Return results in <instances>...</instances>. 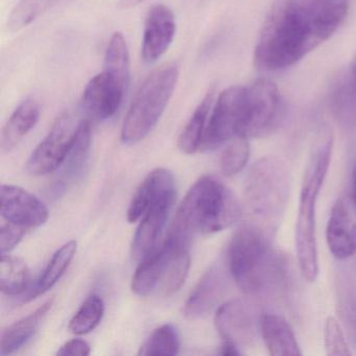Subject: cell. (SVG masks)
<instances>
[{
	"mask_svg": "<svg viewBox=\"0 0 356 356\" xmlns=\"http://www.w3.org/2000/svg\"><path fill=\"white\" fill-rule=\"evenodd\" d=\"M323 42L306 3L276 0L264 20L254 59L264 70H284Z\"/></svg>",
	"mask_w": 356,
	"mask_h": 356,
	"instance_id": "6da1fadb",
	"label": "cell"
},
{
	"mask_svg": "<svg viewBox=\"0 0 356 356\" xmlns=\"http://www.w3.org/2000/svg\"><path fill=\"white\" fill-rule=\"evenodd\" d=\"M241 216V203L232 191L216 177L204 176L183 199L168 236L191 245L195 235L220 232Z\"/></svg>",
	"mask_w": 356,
	"mask_h": 356,
	"instance_id": "7a4b0ae2",
	"label": "cell"
},
{
	"mask_svg": "<svg viewBox=\"0 0 356 356\" xmlns=\"http://www.w3.org/2000/svg\"><path fill=\"white\" fill-rule=\"evenodd\" d=\"M286 264L284 257L273 249L262 227H241L229 243V272L239 289L248 295L268 293L284 284Z\"/></svg>",
	"mask_w": 356,
	"mask_h": 356,
	"instance_id": "3957f363",
	"label": "cell"
},
{
	"mask_svg": "<svg viewBox=\"0 0 356 356\" xmlns=\"http://www.w3.org/2000/svg\"><path fill=\"white\" fill-rule=\"evenodd\" d=\"M331 155L332 140L327 137L314 147L302 181L296 224V249L300 270L308 282H314L318 275L316 203L330 166Z\"/></svg>",
	"mask_w": 356,
	"mask_h": 356,
	"instance_id": "277c9868",
	"label": "cell"
},
{
	"mask_svg": "<svg viewBox=\"0 0 356 356\" xmlns=\"http://www.w3.org/2000/svg\"><path fill=\"white\" fill-rule=\"evenodd\" d=\"M289 195V172L281 160L264 157L252 165L245 179V202L260 227L273 228L278 224Z\"/></svg>",
	"mask_w": 356,
	"mask_h": 356,
	"instance_id": "5b68a950",
	"label": "cell"
},
{
	"mask_svg": "<svg viewBox=\"0 0 356 356\" xmlns=\"http://www.w3.org/2000/svg\"><path fill=\"white\" fill-rule=\"evenodd\" d=\"M179 72L168 64L154 70L137 91L122 130L124 143L134 145L145 139L161 118L176 88Z\"/></svg>",
	"mask_w": 356,
	"mask_h": 356,
	"instance_id": "8992f818",
	"label": "cell"
},
{
	"mask_svg": "<svg viewBox=\"0 0 356 356\" xmlns=\"http://www.w3.org/2000/svg\"><path fill=\"white\" fill-rule=\"evenodd\" d=\"M247 87L232 86L220 93L212 108L201 149H212L241 136L245 113Z\"/></svg>",
	"mask_w": 356,
	"mask_h": 356,
	"instance_id": "52a82bcc",
	"label": "cell"
},
{
	"mask_svg": "<svg viewBox=\"0 0 356 356\" xmlns=\"http://www.w3.org/2000/svg\"><path fill=\"white\" fill-rule=\"evenodd\" d=\"M280 95L273 81L258 79L247 87L241 137L253 138L272 131L280 115Z\"/></svg>",
	"mask_w": 356,
	"mask_h": 356,
	"instance_id": "ba28073f",
	"label": "cell"
},
{
	"mask_svg": "<svg viewBox=\"0 0 356 356\" xmlns=\"http://www.w3.org/2000/svg\"><path fill=\"white\" fill-rule=\"evenodd\" d=\"M214 322L224 341L238 348L253 343L260 332V318L245 300H230L222 304L216 312Z\"/></svg>",
	"mask_w": 356,
	"mask_h": 356,
	"instance_id": "9c48e42d",
	"label": "cell"
},
{
	"mask_svg": "<svg viewBox=\"0 0 356 356\" xmlns=\"http://www.w3.org/2000/svg\"><path fill=\"white\" fill-rule=\"evenodd\" d=\"M76 130L67 114L59 116L44 140L33 152L26 163V170L32 176H45L57 170L63 164Z\"/></svg>",
	"mask_w": 356,
	"mask_h": 356,
	"instance_id": "30bf717a",
	"label": "cell"
},
{
	"mask_svg": "<svg viewBox=\"0 0 356 356\" xmlns=\"http://www.w3.org/2000/svg\"><path fill=\"white\" fill-rule=\"evenodd\" d=\"M326 241L331 254L347 259L356 252V203L350 195H341L331 209L326 228Z\"/></svg>",
	"mask_w": 356,
	"mask_h": 356,
	"instance_id": "8fae6325",
	"label": "cell"
},
{
	"mask_svg": "<svg viewBox=\"0 0 356 356\" xmlns=\"http://www.w3.org/2000/svg\"><path fill=\"white\" fill-rule=\"evenodd\" d=\"M0 201L1 216L12 224L26 229L38 228L49 220L45 204L22 187L3 185Z\"/></svg>",
	"mask_w": 356,
	"mask_h": 356,
	"instance_id": "7c38bea8",
	"label": "cell"
},
{
	"mask_svg": "<svg viewBox=\"0 0 356 356\" xmlns=\"http://www.w3.org/2000/svg\"><path fill=\"white\" fill-rule=\"evenodd\" d=\"M176 34V20L170 8L155 5L145 17L141 57L147 64L155 63L172 44Z\"/></svg>",
	"mask_w": 356,
	"mask_h": 356,
	"instance_id": "4fadbf2b",
	"label": "cell"
},
{
	"mask_svg": "<svg viewBox=\"0 0 356 356\" xmlns=\"http://www.w3.org/2000/svg\"><path fill=\"white\" fill-rule=\"evenodd\" d=\"M229 268L220 264L210 268L197 283L185 304V316L189 320L203 318L218 306L229 287Z\"/></svg>",
	"mask_w": 356,
	"mask_h": 356,
	"instance_id": "5bb4252c",
	"label": "cell"
},
{
	"mask_svg": "<svg viewBox=\"0 0 356 356\" xmlns=\"http://www.w3.org/2000/svg\"><path fill=\"white\" fill-rule=\"evenodd\" d=\"M126 91L113 76L104 72L87 84L83 95V105L93 118L108 120L120 109Z\"/></svg>",
	"mask_w": 356,
	"mask_h": 356,
	"instance_id": "9a60e30c",
	"label": "cell"
},
{
	"mask_svg": "<svg viewBox=\"0 0 356 356\" xmlns=\"http://www.w3.org/2000/svg\"><path fill=\"white\" fill-rule=\"evenodd\" d=\"M176 197L175 179L165 168H157L147 175L133 195L128 209L129 222L141 220L149 208L168 197Z\"/></svg>",
	"mask_w": 356,
	"mask_h": 356,
	"instance_id": "2e32d148",
	"label": "cell"
},
{
	"mask_svg": "<svg viewBox=\"0 0 356 356\" xmlns=\"http://www.w3.org/2000/svg\"><path fill=\"white\" fill-rule=\"evenodd\" d=\"M175 197L156 204L143 216L133 238L132 255L135 259H143L158 247V241L172 211Z\"/></svg>",
	"mask_w": 356,
	"mask_h": 356,
	"instance_id": "e0dca14e",
	"label": "cell"
},
{
	"mask_svg": "<svg viewBox=\"0 0 356 356\" xmlns=\"http://www.w3.org/2000/svg\"><path fill=\"white\" fill-rule=\"evenodd\" d=\"M260 333L270 354L276 356L302 355L297 337L291 324L277 314L260 316Z\"/></svg>",
	"mask_w": 356,
	"mask_h": 356,
	"instance_id": "ac0fdd59",
	"label": "cell"
},
{
	"mask_svg": "<svg viewBox=\"0 0 356 356\" xmlns=\"http://www.w3.org/2000/svg\"><path fill=\"white\" fill-rule=\"evenodd\" d=\"M170 247L162 243L154 249L149 255L141 259L132 281V291L140 297H147L161 282L168 264Z\"/></svg>",
	"mask_w": 356,
	"mask_h": 356,
	"instance_id": "d6986e66",
	"label": "cell"
},
{
	"mask_svg": "<svg viewBox=\"0 0 356 356\" xmlns=\"http://www.w3.org/2000/svg\"><path fill=\"white\" fill-rule=\"evenodd\" d=\"M53 304L54 299L49 300L28 316H24L22 320L8 327L1 337L0 354L3 356L9 355L18 351L24 343H28L36 333L47 312L53 307Z\"/></svg>",
	"mask_w": 356,
	"mask_h": 356,
	"instance_id": "ffe728a7",
	"label": "cell"
},
{
	"mask_svg": "<svg viewBox=\"0 0 356 356\" xmlns=\"http://www.w3.org/2000/svg\"><path fill=\"white\" fill-rule=\"evenodd\" d=\"M170 247L168 264L161 281V291L165 297L174 295L184 284L191 266L189 245L166 237Z\"/></svg>",
	"mask_w": 356,
	"mask_h": 356,
	"instance_id": "44dd1931",
	"label": "cell"
},
{
	"mask_svg": "<svg viewBox=\"0 0 356 356\" xmlns=\"http://www.w3.org/2000/svg\"><path fill=\"white\" fill-rule=\"evenodd\" d=\"M40 108L34 99H26L14 111L6 124L1 135V147L5 151L14 149L24 136L36 126Z\"/></svg>",
	"mask_w": 356,
	"mask_h": 356,
	"instance_id": "7402d4cb",
	"label": "cell"
},
{
	"mask_svg": "<svg viewBox=\"0 0 356 356\" xmlns=\"http://www.w3.org/2000/svg\"><path fill=\"white\" fill-rule=\"evenodd\" d=\"M90 143V124L87 120H83L76 129L72 147L62 164L63 165L62 180H60L59 184H58V189L61 187L64 188L66 186V183L74 180L83 172L87 160H88Z\"/></svg>",
	"mask_w": 356,
	"mask_h": 356,
	"instance_id": "603a6c76",
	"label": "cell"
},
{
	"mask_svg": "<svg viewBox=\"0 0 356 356\" xmlns=\"http://www.w3.org/2000/svg\"><path fill=\"white\" fill-rule=\"evenodd\" d=\"M214 95H216V90L214 88L210 89L203 101L200 103L197 109L193 112L191 118H189L184 130L181 133L180 137H179L178 147L182 153L191 155L195 152L201 151L204 133L207 127L210 111L213 106Z\"/></svg>",
	"mask_w": 356,
	"mask_h": 356,
	"instance_id": "cb8c5ba5",
	"label": "cell"
},
{
	"mask_svg": "<svg viewBox=\"0 0 356 356\" xmlns=\"http://www.w3.org/2000/svg\"><path fill=\"white\" fill-rule=\"evenodd\" d=\"M330 106L333 113L343 126L356 124V85L352 72L341 74L333 83L330 91Z\"/></svg>",
	"mask_w": 356,
	"mask_h": 356,
	"instance_id": "d4e9b609",
	"label": "cell"
},
{
	"mask_svg": "<svg viewBox=\"0 0 356 356\" xmlns=\"http://www.w3.org/2000/svg\"><path fill=\"white\" fill-rule=\"evenodd\" d=\"M306 3L321 36L328 40L345 19L348 0H308Z\"/></svg>",
	"mask_w": 356,
	"mask_h": 356,
	"instance_id": "484cf974",
	"label": "cell"
},
{
	"mask_svg": "<svg viewBox=\"0 0 356 356\" xmlns=\"http://www.w3.org/2000/svg\"><path fill=\"white\" fill-rule=\"evenodd\" d=\"M78 249V243L76 241H70L62 245L51 258L47 264L44 273L39 279L37 284L29 291L24 302L31 301L38 296L47 293L58 281L63 276L65 270L70 266V262L74 259Z\"/></svg>",
	"mask_w": 356,
	"mask_h": 356,
	"instance_id": "4316f807",
	"label": "cell"
},
{
	"mask_svg": "<svg viewBox=\"0 0 356 356\" xmlns=\"http://www.w3.org/2000/svg\"><path fill=\"white\" fill-rule=\"evenodd\" d=\"M31 273L24 260L1 254L0 289L10 296L24 293L30 286Z\"/></svg>",
	"mask_w": 356,
	"mask_h": 356,
	"instance_id": "83f0119b",
	"label": "cell"
},
{
	"mask_svg": "<svg viewBox=\"0 0 356 356\" xmlns=\"http://www.w3.org/2000/svg\"><path fill=\"white\" fill-rule=\"evenodd\" d=\"M104 72L113 76L124 88L130 84V57L128 45L120 33L112 36L105 57Z\"/></svg>",
	"mask_w": 356,
	"mask_h": 356,
	"instance_id": "f1b7e54d",
	"label": "cell"
},
{
	"mask_svg": "<svg viewBox=\"0 0 356 356\" xmlns=\"http://www.w3.org/2000/svg\"><path fill=\"white\" fill-rule=\"evenodd\" d=\"M180 351V337L176 327L165 324L154 330L139 355H176Z\"/></svg>",
	"mask_w": 356,
	"mask_h": 356,
	"instance_id": "f546056e",
	"label": "cell"
},
{
	"mask_svg": "<svg viewBox=\"0 0 356 356\" xmlns=\"http://www.w3.org/2000/svg\"><path fill=\"white\" fill-rule=\"evenodd\" d=\"M105 312V304L99 296L92 295L81 306L72 316L70 330L74 334L83 335L95 330Z\"/></svg>",
	"mask_w": 356,
	"mask_h": 356,
	"instance_id": "4dcf8cb0",
	"label": "cell"
},
{
	"mask_svg": "<svg viewBox=\"0 0 356 356\" xmlns=\"http://www.w3.org/2000/svg\"><path fill=\"white\" fill-rule=\"evenodd\" d=\"M60 0H20L8 19V29L17 32L49 11Z\"/></svg>",
	"mask_w": 356,
	"mask_h": 356,
	"instance_id": "1f68e13d",
	"label": "cell"
},
{
	"mask_svg": "<svg viewBox=\"0 0 356 356\" xmlns=\"http://www.w3.org/2000/svg\"><path fill=\"white\" fill-rule=\"evenodd\" d=\"M249 139L235 137L231 139L220 158V170L226 177L239 174L247 165L250 156Z\"/></svg>",
	"mask_w": 356,
	"mask_h": 356,
	"instance_id": "d6a6232c",
	"label": "cell"
},
{
	"mask_svg": "<svg viewBox=\"0 0 356 356\" xmlns=\"http://www.w3.org/2000/svg\"><path fill=\"white\" fill-rule=\"evenodd\" d=\"M325 351L328 356L351 355L343 329L337 318H327L324 328Z\"/></svg>",
	"mask_w": 356,
	"mask_h": 356,
	"instance_id": "836d02e7",
	"label": "cell"
},
{
	"mask_svg": "<svg viewBox=\"0 0 356 356\" xmlns=\"http://www.w3.org/2000/svg\"><path fill=\"white\" fill-rule=\"evenodd\" d=\"M339 312L350 341L356 346V291L349 289L339 298Z\"/></svg>",
	"mask_w": 356,
	"mask_h": 356,
	"instance_id": "e575fe53",
	"label": "cell"
},
{
	"mask_svg": "<svg viewBox=\"0 0 356 356\" xmlns=\"http://www.w3.org/2000/svg\"><path fill=\"white\" fill-rule=\"evenodd\" d=\"M26 230L28 229L24 228V227L18 226V225L12 224L9 222L1 225V230H0V250H1V254L12 251L24 238Z\"/></svg>",
	"mask_w": 356,
	"mask_h": 356,
	"instance_id": "d590c367",
	"label": "cell"
},
{
	"mask_svg": "<svg viewBox=\"0 0 356 356\" xmlns=\"http://www.w3.org/2000/svg\"><path fill=\"white\" fill-rule=\"evenodd\" d=\"M91 352L90 346L83 339H72L64 343L59 350L57 355H89Z\"/></svg>",
	"mask_w": 356,
	"mask_h": 356,
	"instance_id": "8d00e7d4",
	"label": "cell"
},
{
	"mask_svg": "<svg viewBox=\"0 0 356 356\" xmlns=\"http://www.w3.org/2000/svg\"><path fill=\"white\" fill-rule=\"evenodd\" d=\"M220 354L222 355L237 356L241 355L243 352L241 351V348L237 347V346L224 341V345L220 348Z\"/></svg>",
	"mask_w": 356,
	"mask_h": 356,
	"instance_id": "74e56055",
	"label": "cell"
},
{
	"mask_svg": "<svg viewBox=\"0 0 356 356\" xmlns=\"http://www.w3.org/2000/svg\"><path fill=\"white\" fill-rule=\"evenodd\" d=\"M143 1H145V0H120L118 7L122 10L132 9V8L140 5Z\"/></svg>",
	"mask_w": 356,
	"mask_h": 356,
	"instance_id": "f35d334b",
	"label": "cell"
},
{
	"mask_svg": "<svg viewBox=\"0 0 356 356\" xmlns=\"http://www.w3.org/2000/svg\"><path fill=\"white\" fill-rule=\"evenodd\" d=\"M352 197L356 203V161L354 162L353 168H352Z\"/></svg>",
	"mask_w": 356,
	"mask_h": 356,
	"instance_id": "ab89813d",
	"label": "cell"
},
{
	"mask_svg": "<svg viewBox=\"0 0 356 356\" xmlns=\"http://www.w3.org/2000/svg\"><path fill=\"white\" fill-rule=\"evenodd\" d=\"M351 72L352 76H353L354 83H355L356 85V60L355 62H354V65L353 67H352Z\"/></svg>",
	"mask_w": 356,
	"mask_h": 356,
	"instance_id": "60d3db41",
	"label": "cell"
}]
</instances>
